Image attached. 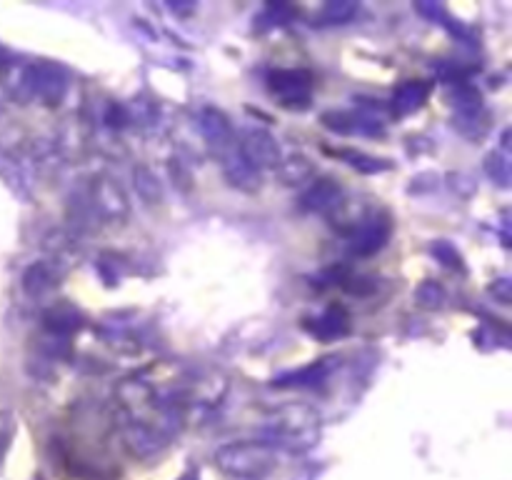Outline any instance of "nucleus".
<instances>
[{
  "mask_svg": "<svg viewBox=\"0 0 512 480\" xmlns=\"http://www.w3.org/2000/svg\"><path fill=\"white\" fill-rule=\"evenodd\" d=\"M220 468L233 475H263L275 465V450L268 443H230L215 455Z\"/></svg>",
  "mask_w": 512,
  "mask_h": 480,
  "instance_id": "1",
  "label": "nucleus"
},
{
  "mask_svg": "<svg viewBox=\"0 0 512 480\" xmlns=\"http://www.w3.org/2000/svg\"><path fill=\"white\" fill-rule=\"evenodd\" d=\"M240 158L248 160L255 170L278 168L280 160H283V150L268 130L248 128L240 135Z\"/></svg>",
  "mask_w": 512,
  "mask_h": 480,
  "instance_id": "3",
  "label": "nucleus"
},
{
  "mask_svg": "<svg viewBox=\"0 0 512 480\" xmlns=\"http://www.w3.org/2000/svg\"><path fill=\"white\" fill-rule=\"evenodd\" d=\"M303 208L305 210H315V213H325V210H338L340 205L345 203L343 200V190H340L338 183L333 180H318L313 183V188L303 195Z\"/></svg>",
  "mask_w": 512,
  "mask_h": 480,
  "instance_id": "4",
  "label": "nucleus"
},
{
  "mask_svg": "<svg viewBox=\"0 0 512 480\" xmlns=\"http://www.w3.org/2000/svg\"><path fill=\"white\" fill-rule=\"evenodd\" d=\"M28 88L40 98L55 100L65 93V78L50 65H35L28 70Z\"/></svg>",
  "mask_w": 512,
  "mask_h": 480,
  "instance_id": "5",
  "label": "nucleus"
},
{
  "mask_svg": "<svg viewBox=\"0 0 512 480\" xmlns=\"http://www.w3.org/2000/svg\"><path fill=\"white\" fill-rule=\"evenodd\" d=\"M200 125H203L205 138H208L213 145H228L230 140H233L228 120H225V115L218 113L215 108L203 110V115H200Z\"/></svg>",
  "mask_w": 512,
  "mask_h": 480,
  "instance_id": "9",
  "label": "nucleus"
},
{
  "mask_svg": "<svg viewBox=\"0 0 512 480\" xmlns=\"http://www.w3.org/2000/svg\"><path fill=\"white\" fill-rule=\"evenodd\" d=\"M133 183L135 193H138L148 205H158L160 200H163V185H160L158 175H155L153 170L138 165V168L133 170Z\"/></svg>",
  "mask_w": 512,
  "mask_h": 480,
  "instance_id": "10",
  "label": "nucleus"
},
{
  "mask_svg": "<svg viewBox=\"0 0 512 480\" xmlns=\"http://www.w3.org/2000/svg\"><path fill=\"white\" fill-rule=\"evenodd\" d=\"M125 440H128L130 448H135L140 453V445H145L148 450H155V440H158V435L153 433L150 425L130 423L128 428H125Z\"/></svg>",
  "mask_w": 512,
  "mask_h": 480,
  "instance_id": "13",
  "label": "nucleus"
},
{
  "mask_svg": "<svg viewBox=\"0 0 512 480\" xmlns=\"http://www.w3.org/2000/svg\"><path fill=\"white\" fill-rule=\"evenodd\" d=\"M225 178H228L230 185L245 190V193H253V190L260 188L258 170H255L248 160L240 158V155H235V158H230L228 163H225Z\"/></svg>",
  "mask_w": 512,
  "mask_h": 480,
  "instance_id": "7",
  "label": "nucleus"
},
{
  "mask_svg": "<svg viewBox=\"0 0 512 480\" xmlns=\"http://www.w3.org/2000/svg\"><path fill=\"white\" fill-rule=\"evenodd\" d=\"M270 430H275V433L288 440L310 438V435L315 438V433L320 430V415L310 405H285V408H278L270 415Z\"/></svg>",
  "mask_w": 512,
  "mask_h": 480,
  "instance_id": "2",
  "label": "nucleus"
},
{
  "mask_svg": "<svg viewBox=\"0 0 512 480\" xmlns=\"http://www.w3.org/2000/svg\"><path fill=\"white\" fill-rule=\"evenodd\" d=\"M270 88L283 95V100H305L310 90V75L303 70H278L270 75Z\"/></svg>",
  "mask_w": 512,
  "mask_h": 480,
  "instance_id": "6",
  "label": "nucleus"
},
{
  "mask_svg": "<svg viewBox=\"0 0 512 480\" xmlns=\"http://www.w3.org/2000/svg\"><path fill=\"white\" fill-rule=\"evenodd\" d=\"M390 235L388 220H373V223H365L360 230V238L353 243V250L358 255H370L375 250H380L385 245Z\"/></svg>",
  "mask_w": 512,
  "mask_h": 480,
  "instance_id": "8",
  "label": "nucleus"
},
{
  "mask_svg": "<svg viewBox=\"0 0 512 480\" xmlns=\"http://www.w3.org/2000/svg\"><path fill=\"white\" fill-rule=\"evenodd\" d=\"M313 163L305 155H293V158H283L278 165V173L285 183H303L313 175Z\"/></svg>",
  "mask_w": 512,
  "mask_h": 480,
  "instance_id": "11",
  "label": "nucleus"
},
{
  "mask_svg": "<svg viewBox=\"0 0 512 480\" xmlns=\"http://www.w3.org/2000/svg\"><path fill=\"white\" fill-rule=\"evenodd\" d=\"M355 13V5L350 3H335V5H328L323 13L325 20H330V23H345V20H350V15Z\"/></svg>",
  "mask_w": 512,
  "mask_h": 480,
  "instance_id": "16",
  "label": "nucleus"
},
{
  "mask_svg": "<svg viewBox=\"0 0 512 480\" xmlns=\"http://www.w3.org/2000/svg\"><path fill=\"white\" fill-rule=\"evenodd\" d=\"M443 300L445 293L438 283H423L418 288V303L423 305V308H440Z\"/></svg>",
  "mask_w": 512,
  "mask_h": 480,
  "instance_id": "14",
  "label": "nucleus"
},
{
  "mask_svg": "<svg viewBox=\"0 0 512 480\" xmlns=\"http://www.w3.org/2000/svg\"><path fill=\"white\" fill-rule=\"evenodd\" d=\"M425 95H428V85L425 83H408L403 85V88L398 90V98H395V110L398 113H410V110H415L418 105H423Z\"/></svg>",
  "mask_w": 512,
  "mask_h": 480,
  "instance_id": "12",
  "label": "nucleus"
},
{
  "mask_svg": "<svg viewBox=\"0 0 512 480\" xmlns=\"http://www.w3.org/2000/svg\"><path fill=\"white\" fill-rule=\"evenodd\" d=\"M50 285V273L45 265H35V268L28 270V275H25V288H28V293H40L43 288H48Z\"/></svg>",
  "mask_w": 512,
  "mask_h": 480,
  "instance_id": "15",
  "label": "nucleus"
}]
</instances>
